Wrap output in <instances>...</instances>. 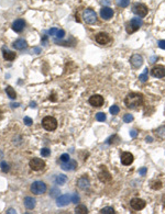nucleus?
<instances>
[{"mask_svg":"<svg viewBox=\"0 0 165 214\" xmlns=\"http://www.w3.org/2000/svg\"><path fill=\"white\" fill-rule=\"evenodd\" d=\"M64 35H65V31H64V30H57L56 34H55V37H57V38H62V37H64Z\"/></svg>","mask_w":165,"mask_h":214,"instance_id":"obj_36","label":"nucleus"},{"mask_svg":"<svg viewBox=\"0 0 165 214\" xmlns=\"http://www.w3.org/2000/svg\"><path fill=\"white\" fill-rule=\"evenodd\" d=\"M110 113L111 114H118L119 113V111H120V109H119V107L118 105H112L111 108H110Z\"/></svg>","mask_w":165,"mask_h":214,"instance_id":"obj_32","label":"nucleus"},{"mask_svg":"<svg viewBox=\"0 0 165 214\" xmlns=\"http://www.w3.org/2000/svg\"><path fill=\"white\" fill-rule=\"evenodd\" d=\"M42 125L48 131H54L57 128V121L53 116H45L42 120Z\"/></svg>","mask_w":165,"mask_h":214,"instance_id":"obj_4","label":"nucleus"},{"mask_svg":"<svg viewBox=\"0 0 165 214\" xmlns=\"http://www.w3.org/2000/svg\"><path fill=\"white\" fill-rule=\"evenodd\" d=\"M89 103L92 104V107H96V108H99L104 104V98L100 96V95H94L89 98Z\"/></svg>","mask_w":165,"mask_h":214,"instance_id":"obj_10","label":"nucleus"},{"mask_svg":"<svg viewBox=\"0 0 165 214\" xmlns=\"http://www.w3.org/2000/svg\"><path fill=\"white\" fill-rule=\"evenodd\" d=\"M62 169L65 171H71V170H74L76 167H77V161L76 160H68L66 163H63L62 164Z\"/></svg>","mask_w":165,"mask_h":214,"instance_id":"obj_19","label":"nucleus"},{"mask_svg":"<svg viewBox=\"0 0 165 214\" xmlns=\"http://www.w3.org/2000/svg\"><path fill=\"white\" fill-rule=\"evenodd\" d=\"M145 141H147V143H152V142H153V138L151 137V136H149V137H147V138H145Z\"/></svg>","mask_w":165,"mask_h":214,"instance_id":"obj_45","label":"nucleus"},{"mask_svg":"<svg viewBox=\"0 0 165 214\" xmlns=\"http://www.w3.org/2000/svg\"><path fill=\"white\" fill-rule=\"evenodd\" d=\"M50 154H51V149H49V148H42L41 149V155L43 157H48V156H50Z\"/></svg>","mask_w":165,"mask_h":214,"instance_id":"obj_33","label":"nucleus"},{"mask_svg":"<svg viewBox=\"0 0 165 214\" xmlns=\"http://www.w3.org/2000/svg\"><path fill=\"white\" fill-rule=\"evenodd\" d=\"M31 192L37 194V196H40V194H43L45 191H46V184H44L43 181H34L33 184H31Z\"/></svg>","mask_w":165,"mask_h":214,"instance_id":"obj_3","label":"nucleus"},{"mask_svg":"<svg viewBox=\"0 0 165 214\" xmlns=\"http://www.w3.org/2000/svg\"><path fill=\"white\" fill-rule=\"evenodd\" d=\"M34 51H35V52H37V54H39V53H40V51H41V49H39V47H37V49H34Z\"/></svg>","mask_w":165,"mask_h":214,"instance_id":"obj_48","label":"nucleus"},{"mask_svg":"<svg viewBox=\"0 0 165 214\" xmlns=\"http://www.w3.org/2000/svg\"><path fill=\"white\" fill-rule=\"evenodd\" d=\"M100 16L104 20H110V19L113 17V10L109 8V7H104L101 10H100Z\"/></svg>","mask_w":165,"mask_h":214,"instance_id":"obj_14","label":"nucleus"},{"mask_svg":"<svg viewBox=\"0 0 165 214\" xmlns=\"http://www.w3.org/2000/svg\"><path fill=\"white\" fill-rule=\"evenodd\" d=\"M28 46V44L23 38H18L17 41H14L13 43V47L16 49H24Z\"/></svg>","mask_w":165,"mask_h":214,"instance_id":"obj_20","label":"nucleus"},{"mask_svg":"<svg viewBox=\"0 0 165 214\" xmlns=\"http://www.w3.org/2000/svg\"><path fill=\"white\" fill-rule=\"evenodd\" d=\"M23 122H24L25 125H28V126H31V125H32V123H33V121H32V119H31V117H29V116H24V119H23Z\"/></svg>","mask_w":165,"mask_h":214,"instance_id":"obj_35","label":"nucleus"},{"mask_svg":"<svg viewBox=\"0 0 165 214\" xmlns=\"http://www.w3.org/2000/svg\"><path fill=\"white\" fill-rule=\"evenodd\" d=\"M133 155L129 152H124V153L121 154V163H122L124 166H129L133 163Z\"/></svg>","mask_w":165,"mask_h":214,"instance_id":"obj_12","label":"nucleus"},{"mask_svg":"<svg viewBox=\"0 0 165 214\" xmlns=\"http://www.w3.org/2000/svg\"><path fill=\"white\" fill-rule=\"evenodd\" d=\"M142 24H143V22H142V20H141L140 18L131 19L128 23H127V28H126V29H127V32H128L129 34L134 33L135 31H138L140 29V26Z\"/></svg>","mask_w":165,"mask_h":214,"instance_id":"obj_2","label":"nucleus"},{"mask_svg":"<svg viewBox=\"0 0 165 214\" xmlns=\"http://www.w3.org/2000/svg\"><path fill=\"white\" fill-rule=\"evenodd\" d=\"M31 107H32V108H35L37 105H35V103H34V102H31Z\"/></svg>","mask_w":165,"mask_h":214,"instance_id":"obj_49","label":"nucleus"},{"mask_svg":"<svg viewBox=\"0 0 165 214\" xmlns=\"http://www.w3.org/2000/svg\"><path fill=\"white\" fill-rule=\"evenodd\" d=\"M61 160L63 161V163L68 161V160H69V155H68V154H63V155L61 156Z\"/></svg>","mask_w":165,"mask_h":214,"instance_id":"obj_39","label":"nucleus"},{"mask_svg":"<svg viewBox=\"0 0 165 214\" xmlns=\"http://www.w3.org/2000/svg\"><path fill=\"white\" fill-rule=\"evenodd\" d=\"M66 181H67V177L65 175H58V176H56V178H55L56 184H64Z\"/></svg>","mask_w":165,"mask_h":214,"instance_id":"obj_24","label":"nucleus"},{"mask_svg":"<svg viewBox=\"0 0 165 214\" xmlns=\"http://www.w3.org/2000/svg\"><path fill=\"white\" fill-rule=\"evenodd\" d=\"M77 186L78 188L81 190H87L89 189L90 187V182H89V179L87 177H81L77 180Z\"/></svg>","mask_w":165,"mask_h":214,"instance_id":"obj_17","label":"nucleus"},{"mask_svg":"<svg viewBox=\"0 0 165 214\" xmlns=\"http://www.w3.org/2000/svg\"><path fill=\"white\" fill-rule=\"evenodd\" d=\"M151 74H152L153 77H156V78H163L165 77V67L161 66V65H158V66H154L151 70Z\"/></svg>","mask_w":165,"mask_h":214,"instance_id":"obj_9","label":"nucleus"},{"mask_svg":"<svg viewBox=\"0 0 165 214\" xmlns=\"http://www.w3.org/2000/svg\"><path fill=\"white\" fill-rule=\"evenodd\" d=\"M124 103L129 109H138L143 104V96L141 93L131 92L126 97Z\"/></svg>","mask_w":165,"mask_h":214,"instance_id":"obj_1","label":"nucleus"},{"mask_svg":"<svg viewBox=\"0 0 165 214\" xmlns=\"http://www.w3.org/2000/svg\"><path fill=\"white\" fill-rule=\"evenodd\" d=\"M57 30H58V29H56V28H53V29L49 30V34L51 35V36H55V34H56Z\"/></svg>","mask_w":165,"mask_h":214,"instance_id":"obj_41","label":"nucleus"},{"mask_svg":"<svg viewBox=\"0 0 165 214\" xmlns=\"http://www.w3.org/2000/svg\"><path fill=\"white\" fill-rule=\"evenodd\" d=\"M98 179H99L101 182L107 184V182H110V181H111L112 177H111V175L109 173V171L103 170V171H100V172L98 173Z\"/></svg>","mask_w":165,"mask_h":214,"instance_id":"obj_18","label":"nucleus"},{"mask_svg":"<svg viewBox=\"0 0 165 214\" xmlns=\"http://www.w3.org/2000/svg\"><path fill=\"white\" fill-rule=\"evenodd\" d=\"M96 119H97V121L104 122V121H106V114L103 113V112H99V113L96 114Z\"/></svg>","mask_w":165,"mask_h":214,"instance_id":"obj_30","label":"nucleus"},{"mask_svg":"<svg viewBox=\"0 0 165 214\" xmlns=\"http://www.w3.org/2000/svg\"><path fill=\"white\" fill-rule=\"evenodd\" d=\"M35 199H33V198H31V196H26L24 199V205L26 209H29V210H32V209H34V207H35Z\"/></svg>","mask_w":165,"mask_h":214,"instance_id":"obj_21","label":"nucleus"},{"mask_svg":"<svg viewBox=\"0 0 165 214\" xmlns=\"http://www.w3.org/2000/svg\"><path fill=\"white\" fill-rule=\"evenodd\" d=\"M29 165H30V168L32 170L40 171L45 167V163H44V160H42L41 158H33L30 160Z\"/></svg>","mask_w":165,"mask_h":214,"instance_id":"obj_7","label":"nucleus"},{"mask_svg":"<svg viewBox=\"0 0 165 214\" xmlns=\"http://www.w3.org/2000/svg\"><path fill=\"white\" fill-rule=\"evenodd\" d=\"M130 205H131V208L133 209V210H135V211H140V210H142V209L145 208L147 203H145V201H144V200H142V199L134 198V199H132V200H131V202H130Z\"/></svg>","mask_w":165,"mask_h":214,"instance_id":"obj_8","label":"nucleus"},{"mask_svg":"<svg viewBox=\"0 0 165 214\" xmlns=\"http://www.w3.org/2000/svg\"><path fill=\"white\" fill-rule=\"evenodd\" d=\"M156 134H158V136L161 137V138H165V128L164 126H161V128H158V130H156Z\"/></svg>","mask_w":165,"mask_h":214,"instance_id":"obj_26","label":"nucleus"},{"mask_svg":"<svg viewBox=\"0 0 165 214\" xmlns=\"http://www.w3.org/2000/svg\"><path fill=\"white\" fill-rule=\"evenodd\" d=\"M3 58L6 61H13L16 58V53L11 51H3Z\"/></svg>","mask_w":165,"mask_h":214,"instance_id":"obj_22","label":"nucleus"},{"mask_svg":"<svg viewBox=\"0 0 165 214\" xmlns=\"http://www.w3.org/2000/svg\"><path fill=\"white\" fill-rule=\"evenodd\" d=\"M123 121L126 123H130L131 121H133V116H132V114H126V115L123 116Z\"/></svg>","mask_w":165,"mask_h":214,"instance_id":"obj_34","label":"nucleus"},{"mask_svg":"<svg viewBox=\"0 0 165 214\" xmlns=\"http://www.w3.org/2000/svg\"><path fill=\"white\" fill-rule=\"evenodd\" d=\"M100 213H101V214H113V213H115V210H113V208L107 207V208L101 209Z\"/></svg>","mask_w":165,"mask_h":214,"instance_id":"obj_28","label":"nucleus"},{"mask_svg":"<svg viewBox=\"0 0 165 214\" xmlns=\"http://www.w3.org/2000/svg\"><path fill=\"white\" fill-rule=\"evenodd\" d=\"M152 188L154 190H159L162 188V182H160V181H156V182H153L152 184Z\"/></svg>","mask_w":165,"mask_h":214,"instance_id":"obj_37","label":"nucleus"},{"mask_svg":"<svg viewBox=\"0 0 165 214\" xmlns=\"http://www.w3.org/2000/svg\"><path fill=\"white\" fill-rule=\"evenodd\" d=\"M69 202H72L71 196H69V194H63V196L57 198L56 204H57L58 207H65V205H67Z\"/></svg>","mask_w":165,"mask_h":214,"instance_id":"obj_15","label":"nucleus"},{"mask_svg":"<svg viewBox=\"0 0 165 214\" xmlns=\"http://www.w3.org/2000/svg\"><path fill=\"white\" fill-rule=\"evenodd\" d=\"M136 134H138V133H136V131H134V130H132V131L130 132V136H131V137H135Z\"/></svg>","mask_w":165,"mask_h":214,"instance_id":"obj_44","label":"nucleus"},{"mask_svg":"<svg viewBox=\"0 0 165 214\" xmlns=\"http://www.w3.org/2000/svg\"><path fill=\"white\" fill-rule=\"evenodd\" d=\"M83 19L87 24H94L97 21V16L96 12L92 10V9H86L85 11L83 12Z\"/></svg>","mask_w":165,"mask_h":214,"instance_id":"obj_5","label":"nucleus"},{"mask_svg":"<svg viewBox=\"0 0 165 214\" xmlns=\"http://www.w3.org/2000/svg\"><path fill=\"white\" fill-rule=\"evenodd\" d=\"M147 74H149V72H147V68H145L144 69V72L141 74L140 76H139V79L142 81V82H145L147 80Z\"/></svg>","mask_w":165,"mask_h":214,"instance_id":"obj_29","label":"nucleus"},{"mask_svg":"<svg viewBox=\"0 0 165 214\" xmlns=\"http://www.w3.org/2000/svg\"><path fill=\"white\" fill-rule=\"evenodd\" d=\"M24 26H25V22H24V20H22V19H18V20H16L12 23L13 31H16V32H18V33L22 32L23 29H24Z\"/></svg>","mask_w":165,"mask_h":214,"instance_id":"obj_16","label":"nucleus"},{"mask_svg":"<svg viewBox=\"0 0 165 214\" xmlns=\"http://www.w3.org/2000/svg\"><path fill=\"white\" fill-rule=\"evenodd\" d=\"M130 3V0H117V5L121 8H126V7L129 6Z\"/></svg>","mask_w":165,"mask_h":214,"instance_id":"obj_27","label":"nucleus"},{"mask_svg":"<svg viewBox=\"0 0 165 214\" xmlns=\"http://www.w3.org/2000/svg\"><path fill=\"white\" fill-rule=\"evenodd\" d=\"M159 46L162 49H165V40H162V41H160V42H159Z\"/></svg>","mask_w":165,"mask_h":214,"instance_id":"obj_43","label":"nucleus"},{"mask_svg":"<svg viewBox=\"0 0 165 214\" xmlns=\"http://www.w3.org/2000/svg\"><path fill=\"white\" fill-rule=\"evenodd\" d=\"M132 11L136 17L139 18H144L147 14V7L143 3H136L132 8Z\"/></svg>","mask_w":165,"mask_h":214,"instance_id":"obj_6","label":"nucleus"},{"mask_svg":"<svg viewBox=\"0 0 165 214\" xmlns=\"http://www.w3.org/2000/svg\"><path fill=\"white\" fill-rule=\"evenodd\" d=\"M57 194H60V190L56 189V188L52 189V191H51V196H56Z\"/></svg>","mask_w":165,"mask_h":214,"instance_id":"obj_40","label":"nucleus"},{"mask_svg":"<svg viewBox=\"0 0 165 214\" xmlns=\"http://www.w3.org/2000/svg\"><path fill=\"white\" fill-rule=\"evenodd\" d=\"M110 36L108 33H105V32H100L96 35V42L101 44V45H105V44H108L110 42Z\"/></svg>","mask_w":165,"mask_h":214,"instance_id":"obj_11","label":"nucleus"},{"mask_svg":"<svg viewBox=\"0 0 165 214\" xmlns=\"http://www.w3.org/2000/svg\"><path fill=\"white\" fill-rule=\"evenodd\" d=\"M0 167H1V170L3 171V172H8L9 169H10V168H9V165L7 164L6 161H2V163L0 164Z\"/></svg>","mask_w":165,"mask_h":214,"instance_id":"obj_31","label":"nucleus"},{"mask_svg":"<svg viewBox=\"0 0 165 214\" xmlns=\"http://www.w3.org/2000/svg\"><path fill=\"white\" fill-rule=\"evenodd\" d=\"M75 213L77 214H86L88 213V211H87V208H86L85 205H77L76 208H75Z\"/></svg>","mask_w":165,"mask_h":214,"instance_id":"obj_25","label":"nucleus"},{"mask_svg":"<svg viewBox=\"0 0 165 214\" xmlns=\"http://www.w3.org/2000/svg\"><path fill=\"white\" fill-rule=\"evenodd\" d=\"M8 213H16V210H13V209H10V210L8 211Z\"/></svg>","mask_w":165,"mask_h":214,"instance_id":"obj_47","label":"nucleus"},{"mask_svg":"<svg viewBox=\"0 0 165 214\" xmlns=\"http://www.w3.org/2000/svg\"><path fill=\"white\" fill-rule=\"evenodd\" d=\"M6 92H7V95L9 96V98H10V99H16V98H17V93H16L14 89H13L11 86H8V87H7Z\"/></svg>","mask_w":165,"mask_h":214,"instance_id":"obj_23","label":"nucleus"},{"mask_svg":"<svg viewBox=\"0 0 165 214\" xmlns=\"http://www.w3.org/2000/svg\"><path fill=\"white\" fill-rule=\"evenodd\" d=\"M12 108H17V107H19V103H11L10 104Z\"/></svg>","mask_w":165,"mask_h":214,"instance_id":"obj_46","label":"nucleus"},{"mask_svg":"<svg viewBox=\"0 0 165 214\" xmlns=\"http://www.w3.org/2000/svg\"><path fill=\"white\" fill-rule=\"evenodd\" d=\"M130 63L134 68H140L142 66V64H143V58L139 54H134L130 58Z\"/></svg>","mask_w":165,"mask_h":214,"instance_id":"obj_13","label":"nucleus"},{"mask_svg":"<svg viewBox=\"0 0 165 214\" xmlns=\"http://www.w3.org/2000/svg\"><path fill=\"white\" fill-rule=\"evenodd\" d=\"M147 169L145 168V167H143V168H141L140 170H139V173H140L141 176H145V173H147Z\"/></svg>","mask_w":165,"mask_h":214,"instance_id":"obj_42","label":"nucleus"},{"mask_svg":"<svg viewBox=\"0 0 165 214\" xmlns=\"http://www.w3.org/2000/svg\"><path fill=\"white\" fill-rule=\"evenodd\" d=\"M71 199H72V203H77V202H79V196H77L76 193L72 194V196H71Z\"/></svg>","mask_w":165,"mask_h":214,"instance_id":"obj_38","label":"nucleus"}]
</instances>
